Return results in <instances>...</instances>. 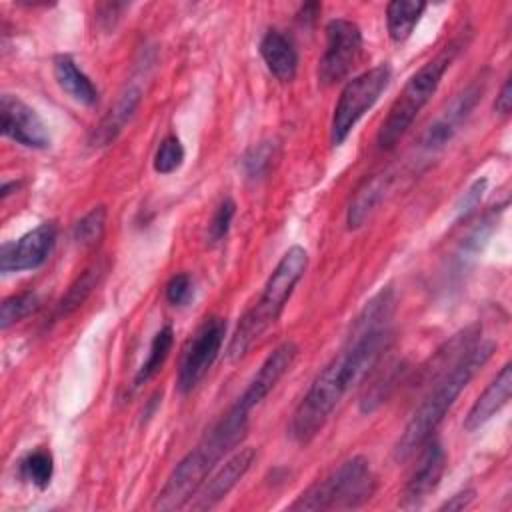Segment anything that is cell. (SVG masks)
Wrapping results in <instances>:
<instances>
[{"label":"cell","mask_w":512,"mask_h":512,"mask_svg":"<svg viewBox=\"0 0 512 512\" xmlns=\"http://www.w3.org/2000/svg\"><path fill=\"white\" fill-rule=\"evenodd\" d=\"M496 344L494 342H476L466 350V354L438 380L432 382V388L428 396L422 400V404L416 408L408 424L404 426L396 446H394V458L406 460L416 450L424 446L448 414V410L454 406L460 392L468 386V382L474 378V374L490 360L494 354Z\"/></svg>","instance_id":"cell-3"},{"label":"cell","mask_w":512,"mask_h":512,"mask_svg":"<svg viewBox=\"0 0 512 512\" xmlns=\"http://www.w3.org/2000/svg\"><path fill=\"white\" fill-rule=\"evenodd\" d=\"M172 344H174V330H172V326L166 324L154 334L148 356H146V360L142 362V366L138 368V372L134 376V386H140V384L148 382L152 376H156V372L166 362V358L172 350Z\"/></svg>","instance_id":"cell-22"},{"label":"cell","mask_w":512,"mask_h":512,"mask_svg":"<svg viewBox=\"0 0 512 512\" xmlns=\"http://www.w3.org/2000/svg\"><path fill=\"white\" fill-rule=\"evenodd\" d=\"M18 470H20L22 480L30 482L38 490H46L52 482V476H54L52 452L48 448H36L32 452H28L20 460Z\"/></svg>","instance_id":"cell-23"},{"label":"cell","mask_w":512,"mask_h":512,"mask_svg":"<svg viewBox=\"0 0 512 512\" xmlns=\"http://www.w3.org/2000/svg\"><path fill=\"white\" fill-rule=\"evenodd\" d=\"M256 460V450L246 446L236 450L194 494V500H190L192 510H208L216 506L226 494L244 478V474L250 470V466Z\"/></svg>","instance_id":"cell-13"},{"label":"cell","mask_w":512,"mask_h":512,"mask_svg":"<svg viewBox=\"0 0 512 512\" xmlns=\"http://www.w3.org/2000/svg\"><path fill=\"white\" fill-rule=\"evenodd\" d=\"M226 336V320L220 316L206 318L192 340L188 342L180 370H178V388L180 392H190L198 386V382L206 376L210 366L220 354Z\"/></svg>","instance_id":"cell-9"},{"label":"cell","mask_w":512,"mask_h":512,"mask_svg":"<svg viewBox=\"0 0 512 512\" xmlns=\"http://www.w3.org/2000/svg\"><path fill=\"white\" fill-rule=\"evenodd\" d=\"M234 214H236V204L232 198H226L218 204V208L210 220V226H208V242L210 244H218L226 238Z\"/></svg>","instance_id":"cell-30"},{"label":"cell","mask_w":512,"mask_h":512,"mask_svg":"<svg viewBox=\"0 0 512 512\" xmlns=\"http://www.w3.org/2000/svg\"><path fill=\"white\" fill-rule=\"evenodd\" d=\"M296 356H298V346L294 342L288 340V342H282L280 346H276L272 350V354L262 362V366L258 368V372L254 374V378L250 380V384L246 386L242 396L236 400V404L248 412L254 406H258L272 392V388L280 382V378L292 368Z\"/></svg>","instance_id":"cell-14"},{"label":"cell","mask_w":512,"mask_h":512,"mask_svg":"<svg viewBox=\"0 0 512 512\" xmlns=\"http://www.w3.org/2000/svg\"><path fill=\"white\" fill-rule=\"evenodd\" d=\"M426 10V2L414 0H394L386 6V26L392 42H404L414 32L422 12Z\"/></svg>","instance_id":"cell-20"},{"label":"cell","mask_w":512,"mask_h":512,"mask_svg":"<svg viewBox=\"0 0 512 512\" xmlns=\"http://www.w3.org/2000/svg\"><path fill=\"white\" fill-rule=\"evenodd\" d=\"M248 430V410L234 404L170 472L152 508L170 512L190 504L210 470L236 448Z\"/></svg>","instance_id":"cell-2"},{"label":"cell","mask_w":512,"mask_h":512,"mask_svg":"<svg viewBox=\"0 0 512 512\" xmlns=\"http://www.w3.org/2000/svg\"><path fill=\"white\" fill-rule=\"evenodd\" d=\"M128 4H116V2H112V4H102L100 8H98V20L106 26V28H110V26H114V22L120 18V12L126 8Z\"/></svg>","instance_id":"cell-34"},{"label":"cell","mask_w":512,"mask_h":512,"mask_svg":"<svg viewBox=\"0 0 512 512\" xmlns=\"http://www.w3.org/2000/svg\"><path fill=\"white\" fill-rule=\"evenodd\" d=\"M140 104V90L136 86H128L116 100V104L106 112V116L98 122V126L90 134V144L94 148L108 146L118 138L124 126L132 120L136 108Z\"/></svg>","instance_id":"cell-17"},{"label":"cell","mask_w":512,"mask_h":512,"mask_svg":"<svg viewBox=\"0 0 512 512\" xmlns=\"http://www.w3.org/2000/svg\"><path fill=\"white\" fill-rule=\"evenodd\" d=\"M376 364L378 354L372 348L360 342H346L344 348L318 372L296 406L288 424L290 438L296 444H308L314 440L342 396L366 378Z\"/></svg>","instance_id":"cell-1"},{"label":"cell","mask_w":512,"mask_h":512,"mask_svg":"<svg viewBox=\"0 0 512 512\" xmlns=\"http://www.w3.org/2000/svg\"><path fill=\"white\" fill-rule=\"evenodd\" d=\"M56 242L54 222H42L14 242H4L0 248V272H24L38 268L50 254Z\"/></svg>","instance_id":"cell-11"},{"label":"cell","mask_w":512,"mask_h":512,"mask_svg":"<svg viewBox=\"0 0 512 512\" xmlns=\"http://www.w3.org/2000/svg\"><path fill=\"white\" fill-rule=\"evenodd\" d=\"M376 490L370 462L354 456L298 496L290 510H352L366 504Z\"/></svg>","instance_id":"cell-5"},{"label":"cell","mask_w":512,"mask_h":512,"mask_svg":"<svg viewBox=\"0 0 512 512\" xmlns=\"http://www.w3.org/2000/svg\"><path fill=\"white\" fill-rule=\"evenodd\" d=\"M480 94H482V88L478 84H472L462 94H458V98L450 104V108L444 112V116H440L426 130L424 146L426 148H442L444 144H448L452 140V136L456 134V130L460 128V124L470 114V110L476 106Z\"/></svg>","instance_id":"cell-16"},{"label":"cell","mask_w":512,"mask_h":512,"mask_svg":"<svg viewBox=\"0 0 512 512\" xmlns=\"http://www.w3.org/2000/svg\"><path fill=\"white\" fill-rule=\"evenodd\" d=\"M474 496H476V492L474 490H462V492H458V494H454L450 500H446L442 506H440V510H456V512H460V510H464V508H468L472 502H474Z\"/></svg>","instance_id":"cell-33"},{"label":"cell","mask_w":512,"mask_h":512,"mask_svg":"<svg viewBox=\"0 0 512 512\" xmlns=\"http://www.w3.org/2000/svg\"><path fill=\"white\" fill-rule=\"evenodd\" d=\"M362 54V32L346 18L330 20L326 26V50L318 64V80L324 86L340 82Z\"/></svg>","instance_id":"cell-8"},{"label":"cell","mask_w":512,"mask_h":512,"mask_svg":"<svg viewBox=\"0 0 512 512\" xmlns=\"http://www.w3.org/2000/svg\"><path fill=\"white\" fill-rule=\"evenodd\" d=\"M458 54V44L446 46L436 58L426 62L416 74L410 76L400 96L390 106V112L386 120L382 122L378 130V148L390 150L412 126L414 118L420 114V110L428 104V100L434 96V92L440 86V80L444 72L450 68L452 60Z\"/></svg>","instance_id":"cell-6"},{"label":"cell","mask_w":512,"mask_h":512,"mask_svg":"<svg viewBox=\"0 0 512 512\" xmlns=\"http://www.w3.org/2000/svg\"><path fill=\"white\" fill-rule=\"evenodd\" d=\"M194 294V286H192V278L186 272L174 274L168 284H166V300L172 306H184L190 302Z\"/></svg>","instance_id":"cell-31"},{"label":"cell","mask_w":512,"mask_h":512,"mask_svg":"<svg viewBox=\"0 0 512 512\" xmlns=\"http://www.w3.org/2000/svg\"><path fill=\"white\" fill-rule=\"evenodd\" d=\"M510 108H512V84L510 80L504 82L500 94L496 96V102H494V110L502 116H508L510 114Z\"/></svg>","instance_id":"cell-35"},{"label":"cell","mask_w":512,"mask_h":512,"mask_svg":"<svg viewBox=\"0 0 512 512\" xmlns=\"http://www.w3.org/2000/svg\"><path fill=\"white\" fill-rule=\"evenodd\" d=\"M420 450L422 452H420L418 466L414 468L412 476L408 478L404 494H402L400 506L404 510L420 508L426 502V498L438 488L440 478L446 468V452L438 440L430 438L428 442H424V446Z\"/></svg>","instance_id":"cell-12"},{"label":"cell","mask_w":512,"mask_h":512,"mask_svg":"<svg viewBox=\"0 0 512 512\" xmlns=\"http://www.w3.org/2000/svg\"><path fill=\"white\" fill-rule=\"evenodd\" d=\"M390 74L392 70L388 64H378L352 78L342 88L330 126V140L334 146H340L350 136L358 120L374 106V102L386 90Z\"/></svg>","instance_id":"cell-7"},{"label":"cell","mask_w":512,"mask_h":512,"mask_svg":"<svg viewBox=\"0 0 512 512\" xmlns=\"http://www.w3.org/2000/svg\"><path fill=\"white\" fill-rule=\"evenodd\" d=\"M280 146L274 140H262L246 150L242 158V168L250 180L264 178L278 162Z\"/></svg>","instance_id":"cell-26"},{"label":"cell","mask_w":512,"mask_h":512,"mask_svg":"<svg viewBox=\"0 0 512 512\" xmlns=\"http://www.w3.org/2000/svg\"><path fill=\"white\" fill-rule=\"evenodd\" d=\"M378 368V364H376ZM402 364L400 362H392L386 364L384 368H378L374 372V378L370 384H366V390L360 398V410L362 412H374L382 402H386V398L392 394V390L396 388L400 376H402Z\"/></svg>","instance_id":"cell-21"},{"label":"cell","mask_w":512,"mask_h":512,"mask_svg":"<svg viewBox=\"0 0 512 512\" xmlns=\"http://www.w3.org/2000/svg\"><path fill=\"white\" fill-rule=\"evenodd\" d=\"M106 228V208L104 206H94L90 212H86L72 230V238L80 246H94Z\"/></svg>","instance_id":"cell-28"},{"label":"cell","mask_w":512,"mask_h":512,"mask_svg":"<svg viewBox=\"0 0 512 512\" xmlns=\"http://www.w3.org/2000/svg\"><path fill=\"white\" fill-rule=\"evenodd\" d=\"M386 182L384 178H372L370 182H366L364 188L358 190V194L354 196L350 208H348V228L356 230L364 224V220L372 214V210L378 206L382 194H384Z\"/></svg>","instance_id":"cell-25"},{"label":"cell","mask_w":512,"mask_h":512,"mask_svg":"<svg viewBox=\"0 0 512 512\" xmlns=\"http://www.w3.org/2000/svg\"><path fill=\"white\" fill-rule=\"evenodd\" d=\"M40 306V298L36 292H20L6 298L0 306V326L2 330L10 328L12 324L20 322L22 318L36 312Z\"/></svg>","instance_id":"cell-27"},{"label":"cell","mask_w":512,"mask_h":512,"mask_svg":"<svg viewBox=\"0 0 512 512\" xmlns=\"http://www.w3.org/2000/svg\"><path fill=\"white\" fill-rule=\"evenodd\" d=\"M260 56L266 68L280 80L290 82L298 70V54L280 30H268L260 40Z\"/></svg>","instance_id":"cell-18"},{"label":"cell","mask_w":512,"mask_h":512,"mask_svg":"<svg viewBox=\"0 0 512 512\" xmlns=\"http://www.w3.org/2000/svg\"><path fill=\"white\" fill-rule=\"evenodd\" d=\"M0 128L2 134L20 146L44 150L50 146V132L44 120L24 100L12 94L0 98Z\"/></svg>","instance_id":"cell-10"},{"label":"cell","mask_w":512,"mask_h":512,"mask_svg":"<svg viewBox=\"0 0 512 512\" xmlns=\"http://www.w3.org/2000/svg\"><path fill=\"white\" fill-rule=\"evenodd\" d=\"M308 266V252L302 246H292L284 252L270 278L264 284L260 300L240 318L230 342L226 356L230 362L240 360L254 342L280 318L294 286L300 282Z\"/></svg>","instance_id":"cell-4"},{"label":"cell","mask_w":512,"mask_h":512,"mask_svg":"<svg viewBox=\"0 0 512 512\" xmlns=\"http://www.w3.org/2000/svg\"><path fill=\"white\" fill-rule=\"evenodd\" d=\"M484 188H486V180H484V178H482V180H476V182L470 186V190L466 192L464 202H462V206H460V216H466L468 212H472V210L476 208V204L480 202V198H482V194H484Z\"/></svg>","instance_id":"cell-32"},{"label":"cell","mask_w":512,"mask_h":512,"mask_svg":"<svg viewBox=\"0 0 512 512\" xmlns=\"http://www.w3.org/2000/svg\"><path fill=\"white\" fill-rule=\"evenodd\" d=\"M100 276H102V266H100V264H94V266L86 268V270L70 284V288H68L66 294L62 296V300L58 302L56 316H68V314H72L76 308H80V306L86 302V298L92 294V290L96 288Z\"/></svg>","instance_id":"cell-24"},{"label":"cell","mask_w":512,"mask_h":512,"mask_svg":"<svg viewBox=\"0 0 512 512\" xmlns=\"http://www.w3.org/2000/svg\"><path fill=\"white\" fill-rule=\"evenodd\" d=\"M182 162H184V146L180 138L174 134L166 136L154 154V170L158 174H172L182 166Z\"/></svg>","instance_id":"cell-29"},{"label":"cell","mask_w":512,"mask_h":512,"mask_svg":"<svg viewBox=\"0 0 512 512\" xmlns=\"http://www.w3.org/2000/svg\"><path fill=\"white\" fill-rule=\"evenodd\" d=\"M54 78L58 86L76 102L84 106H94L98 102L96 86L68 54H60L54 58Z\"/></svg>","instance_id":"cell-19"},{"label":"cell","mask_w":512,"mask_h":512,"mask_svg":"<svg viewBox=\"0 0 512 512\" xmlns=\"http://www.w3.org/2000/svg\"><path fill=\"white\" fill-rule=\"evenodd\" d=\"M512 394V366L504 364L496 378L486 386V390L476 398L472 408L464 418V428L468 432L478 430L484 426L496 412H500Z\"/></svg>","instance_id":"cell-15"}]
</instances>
